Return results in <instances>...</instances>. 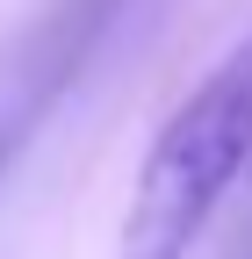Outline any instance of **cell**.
<instances>
[{
    "mask_svg": "<svg viewBox=\"0 0 252 259\" xmlns=\"http://www.w3.org/2000/svg\"><path fill=\"white\" fill-rule=\"evenodd\" d=\"M252 166V36L195 79V94L159 122L122 209V259H187Z\"/></svg>",
    "mask_w": 252,
    "mask_h": 259,
    "instance_id": "1",
    "label": "cell"
}]
</instances>
